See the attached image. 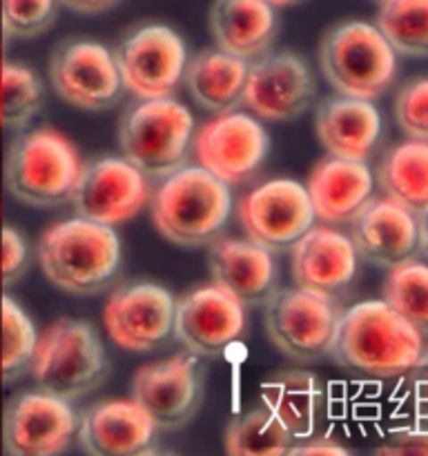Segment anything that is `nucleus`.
Wrapping results in <instances>:
<instances>
[{
  "label": "nucleus",
  "instance_id": "nucleus-1",
  "mask_svg": "<svg viewBox=\"0 0 428 456\" xmlns=\"http://www.w3.org/2000/svg\"><path fill=\"white\" fill-rule=\"evenodd\" d=\"M426 352L424 334L383 301H361L343 310L330 356L366 379L406 377Z\"/></svg>",
  "mask_w": 428,
  "mask_h": 456
},
{
  "label": "nucleus",
  "instance_id": "nucleus-2",
  "mask_svg": "<svg viewBox=\"0 0 428 456\" xmlns=\"http://www.w3.org/2000/svg\"><path fill=\"white\" fill-rule=\"evenodd\" d=\"M34 258L54 288L74 297H92L116 279L123 248L114 227L71 216L40 232Z\"/></svg>",
  "mask_w": 428,
  "mask_h": 456
},
{
  "label": "nucleus",
  "instance_id": "nucleus-3",
  "mask_svg": "<svg viewBox=\"0 0 428 456\" xmlns=\"http://www.w3.org/2000/svg\"><path fill=\"white\" fill-rule=\"evenodd\" d=\"M83 172L76 142L54 125H31L13 134L4 150V190L29 208L70 203Z\"/></svg>",
  "mask_w": 428,
  "mask_h": 456
},
{
  "label": "nucleus",
  "instance_id": "nucleus-4",
  "mask_svg": "<svg viewBox=\"0 0 428 456\" xmlns=\"http://www.w3.org/2000/svg\"><path fill=\"white\" fill-rule=\"evenodd\" d=\"M152 221L160 236L181 248L218 240L232 214V191L199 165H183L150 196Z\"/></svg>",
  "mask_w": 428,
  "mask_h": 456
},
{
  "label": "nucleus",
  "instance_id": "nucleus-5",
  "mask_svg": "<svg viewBox=\"0 0 428 456\" xmlns=\"http://www.w3.org/2000/svg\"><path fill=\"white\" fill-rule=\"evenodd\" d=\"M107 368L105 346L94 325L62 316L38 332L27 374L38 390L71 403L101 386Z\"/></svg>",
  "mask_w": 428,
  "mask_h": 456
},
{
  "label": "nucleus",
  "instance_id": "nucleus-6",
  "mask_svg": "<svg viewBox=\"0 0 428 456\" xmlns=\"http://www.w3.org/2000/svg\"><path fill=\"white\" fill-rule=\"evenodd\" d=\"M319 67L337 96L373 102L395 80L397 53L373 22L343 20L321 38Z\"/></svg>",
  "mask_w": 428,
  "mask_h": 456
},
{
  "label": "nucleus",
  "instance_id": "nucleus-7",
  "mask_svg": "<svg viewBox=\"0 0 428 456\" xmlns=\"http://www.w3.org/2000/svg\"><path fill=\"white\" fill-rule=\"evenodd\" d=\"M194 141V116L174 98L136 101L119 120L120 156L145 176L168 178L185 163Z\"/></svg>",
  "mask_w": 428,
  "mask_h": 456
},
{
  "label": "nucleus",
  "instance_id": "nucleus-8",
  "mask_svg": "<svg viewBox=\"0 0 428 456\" xmlns=\"http://www.w3.org/2000/svg\"><path fill=\"white\" fill-rule=\"evenodd\" d=\"M342 305L334 297L303 288H281L266 303V334L288 359L312 363L333 352Z\"/></svg>",
  "mask_w": 428,
  "mask_h": 456
},
{
  "label": "nucleus",
  "instance_id": "nucleus-9",
  "mask_svg": "<svg viewBox=\"0 0 428 456\" xmlns=\"http://www.w3.org/2000/svg\"><path fill=\"white\" fill-rule=\"evenodd\" d=\"M54 92L85 111H105L123 101V78L114 52L98 40L71 36L52 49L47 61Z\"/></svg>",
  "mask_w": 428,
  "mask_h": 456
},
{
  "label": "nucleus",
  "instance_id": "nucleus-10",
  "mask_svg": "<svg viewBox=\"0 0 428 456\" xmlns=\"http://www.w3.org/2000/svg\"><path fill=\"white\" fill-rule=\"evenodd\" d=\"M123 87L138 101L169 98L185 76L187 49L181 36L160 22H145L125 34L114 49Z\"/></svg>",
  "mask_w": 428,
  "mask_h": 456
},
{
  "label": "nucleus",
  "instance_id": "nucleus-11",
  "mask_svg": "<svg viewBox=\"0 0 428 456\" xmlns=\"http://www.w3.org/2000/svg\"><path fill=\"white\" fill-rule=\"evenodd\" d=\"M78 435L70 401L31 387L9 396L3 410L4 456H61Z\"/></svg>",
  "mask_w": 428,
  "mask_h": 456
},
{
  "label": "nucleus",
  "instance_id": "nucleus-12",
  "mask_svg": "<svg viewBox=\"0 0 428 456\" xmlns=\"http://www.w3.org/2000/svg\"><path fill=\"white\" fill-rule=\"evenodd\" d=\"M236 214L248 240L270 254L292 252L317 221L306 185L294 178H270L257 185L241 199Z\"/></svg>",
  "mask_w": 428,
  "mask_h": 456
},
{
  "label": "nucleus",
  "instance_id": "nucleus-13",
  "mask_svg": "<svg viewBox=\"0 0 428 456\" xmlns=\"http://www.w3.org/2000/svg\"><path fill=\"white\" fill-rule=\"evenodd\" d=\"M177 298L154 281L125 283L107 298L103 323L114 346L128 352H154L174 334Z\"/></svg>",
  "mask_w": 428,
  "mask_h": 456
},
{
  "label": "nucleus",
  "instance_id": "nucleus-14",
  "mask_svg": "<svg viewBox=\"0 0 428 456\" xmlns=\"http://www.w3.org/2000/svg\"><path fill=\"white\" fill-rule=\"evenodd\" d=\"M150 183L123 156H98L83 163L71 203L76 216L114 227L136 216L150 203Z\"/></svg>",
  "mask_w": 428,
  "mask_h": 456
},
{
  "label": "nucleus",
  "instance_id": "nucleus-15",
  "mask_svg": "<svg viewBox=\"0 0 428 456\" xmlns=\"http://www.w3.org/2000/svg\"><path fill=\"white\" fill-rule=\"evenodd\" d=\"M132 401L160 430H178L196 417L203 401V368L192 354H174L136 370Z\"/></svg>",
  "mask_w": 428,
  "mask_h": 456
},
{
  "label": "nucleus",
  "instance_id": "nucleus-16",
  "mask_svg": "<svg viewBox=\"0 0 428 456\" xmlns=\"http://www.w3.org/2000/svg\"><path fill=\"white\" fill-rule=\"evenodd\" d=\"M245 328V305L214 283L199 285L177 298L174 337L196 359L221 356L243 338Z\"/></svg>",
  "mask_w": 428,
  "mask_h": 456
},
{
  "label": "nucleus",
  "instance_id": "nucleus-17",
  "mask_svg": "<svg viewBox=\"0 0 428 456\" xmlns=\"http://www.w3.org/2000/svg\"><path fill=\"white\" fill-rule=\"evenodd\" d=\"M192 142L199 167L227 187L252 178L270 151L266 127L245 111H230L208 120Z\"/></svg>",
  "mask_w": 428,
  "mask_h": 456
},
{
  "label": "nucleus",
  "instance_id": "nucleus-18",
  "mask_svg": "<svg viewBox=\"0 0 428 456\" xmlns=\"http://www.w3.org/2000/svg\"><path fill=\"white\" fill-rule=\"evenodd\" d=\"M315 96L317 83L308 62L294 52H276L250 62L241 105L257 120L288 123L306 114Z\"/></svg>",
  "mask_w": 428,
  "mask_h": 456
},
{
  "label": "nucleus",
  "instance_id": "nucleus-19",
  "mask_svg": "<svg viewBox=\"0 0 428 456\" xmlns=\"http://www.w3.org/2000/svg\"><path fill=\"white\" fill-rule=\"evenodd\" d=\"M76 436L87 456H143L154 450L159 428L132 399H110L80 414Z\"/></svg>",
  "mask_w": 428,
  "mask_h": 456
},
{
  "label": "nucleus",
  "instance_id": "nucleus-20",
  "mask_svg": "<svg viewBox=\"0 0 428 456\" xmlns=\"http://www.w3.org/2000/svg\"><path fill=\"white\" fill-rule=\"evenodd\" d=\"M350 240L357 256L392 270L419 252L417 216L395 200L377 196L350 221Z\"/></svg>",
  "mask_w": 428,
  "mask_h": 456
},
{
  "label": "nucleus",
  "instance_id": "nucleus-21",
  "mask_svg": "<svg viewBox=\"0 0 428 456\" xmlns=\"http://www.w3.org/2000/svg\"><path fill=\"white\" fill-rule=\"evenodd\" d=\"M212 283L241 305H266L279 289L275 254L248 239H218L208 252Z\"/></svg>",
  "mask_w": 428,
  "mask_h": 456
},
{
  "label": "nucleus",
  "instance_id": "nucleus-22",
  "mask_svg": "<svg viewBox=\"0 0 428 456\" xmlns=\"http://www.w3.org/2000/svg\"><path fill=\"white\" fill-rule=\"evenodd\" d=\"M357 249L350 236L330 225H315L292 248V279L297 288L334 297L357 276Z\"/></svg>",
  "mask_w": 428,
  "mask_h": 456
},
{
  "label": "nucleus",
  "instance_id": "nucleus-23",
  "mask_svg": "<svg viewBox=\"0 0 428 456\" xmlns=\"http://www.w3.org/2000/svg\"><path fill=\"white\" fill-rule=\"evenodd\" d=\"M315 132L333 159L366 163L382 136V114L374 102L330 96L317 105Z\"/></svg>",
  "mask_w": 428,
  "mask_h": 456
},
{
  "label": "nucleus",
  "instance_id": "nucleus-24",
  "mask_svg": "<svg viewBox=\"0 0 428 456\" xmlns=\"http://www.w3.org/2000/svg\"><path fill=\"white\" fill-rule=\"evenodd\" d=\"M208 20L217 49L245 62L266 56L279 31L275 7L263 0H217Z\"/></svg>",
  "mask_w": 428,
  "mask_h": 456
},
{
  "label": "nucleus",
  "instance_id": "nucleus-25",
  "mask_svg": "<svg viewBox=\"0 0 428 456\" xmlns=\"http://www.w3.org/2000/svg\"><path fill=\"white\" fill-rule=\"evenodd\" d=\"M374 178L366 163L328 159L319 160L308 174L306 191L315 218L324 223H346L373 199Z\"/></svg>",
  "mask_w": 428,
  "mask_h": 456
},
{
  "label": "nucleus",
  "instance_id": "nucleus-26",
  "mask_svg": "<svg viewBox=\"0 0 428 456\" xmlns=\"http://www.w3.org/2000/svg\"><path fill=\"white\" fill-rule=\"evenodd\" d=\"M261 408H266L294 441H306L324 419V383L306 370H279L261 383Z\"/></svg>",
  "mask_w": 428,
  "mask_h": 456
},
{
  "label": "nucleus",
  "instance_id": "nucleus-27",
  "mask_svg": "<svg viewBox=\"0 0 428 456\" xmlns=\"http://www.w3.org/2000/svg\"><path fill=\"white\" fill-rule=\"evenodd\" d=\"M248 71L250 62L212 47L187 61L185 83L196 105L221 116L241 105Z\"/></svg>",
  "mask_w": 428,
  "mask_h": 456
},
{
  "label": "nucleus",
  "instance_id": "nucleus-28",
  "mask_svg": "<svg viewBox=\"0 0 428 456\" xmlns=\"http://www.w3.org/2000/svg\"><path fill=\"white\" fill-rule=\"evenodd\" d=\"M379 185L415 216L428 209V142L404 141L392 147L379 165Z\"/></svg>",
  "mask_w": 428,
  "mask_h": 456
},
{
  "label": "nucleus",
  "instance_id": "nucleus-29",
  "mask_svg": "<svg viewBox=\"0 0 428 456\" xmlns=\"http://www.w3.org/2000/svg\"><path fill=\"white\" fill-rule=\"evenodd\" d=\"M43 101V80L34 67L13 61L0 45V129L18 134L31 127Z\"/></svg>",
  "mask_w": 428,
  "mask_h": 456
},
{
  "label": "nucleus",
  "instance_id": "nucleus-30",
  "mask_svg": "<svg viewBox=\"0 0 428 456\" xmlns=\"http://www.w3.org/2000/svg\"><path fill=\"white\" fill-rule=\"evenodd\" d=\"M374 27L397 56H428V0H388L377 7Z\"/></svg>",
  "mask_w": 428,
  "mask_h": 456
},
{
  "label": "nucleus",
  "instance_id": "nucleus-31",
  "mask_svg": "<svg viewBox=\"0 0 428 456\" xmlns=\"http://www.w3.org/2000/svg\"><path fill=\"white\" fill-rule=\"evenodd\" d=\"M292 445L290 432L261 405L227 423L223 435L226 456H288Z\"/></svg>",
  "mask_w": 428,
  "mask_h": 456
},
{
  "label": "nucleus",
  "instance_id": "nucleus-32",
  "mask_svg": "<svg viewBox=\"0 0 428 456\" xmlns=\"http://www.w3.org/2000/svg\"><path fill=\"white\" fill-rule=\"evenodd\" d=\"M38 330L29 312L12 294L0 303V379L13 383L27 374L34 356Z\"/></svg>",
  "mask_w": 428,
  "mask_h": 456
},
{
  "label": "nucleus",
  "instance_id": "nucleus-33",
  "mask_svg": "<svg viewBox=\"0 0 428 456\" xmlns=\"http://www.w3.org/2000/svg\"><path fill=\"white\" fill-rule=\"evenodd\" d=\"M383 303L417 332L428 334V263L410 258L392 267L383 281Z\"/></svg>",
  "mask_w": 428,
  "mask_h": 456
},
{
  "label": "nucleus",
  "instance_id": "nucleus-34",
  "mask_svg": "<svg viewBox=\"0 0 428 456\" xmlns=\"http://www.w3.org/2000/svg\"><path fill=\"white\" fill-rule=\"evenodd\" d=\"M0 16L7 38L31 40L52 29L58 18V4L52 0H4Z\"/></svg>",
  "mask_w": 428,
  "mask_h": 456
},
{
  "label": "nucleus",
  "instance_id": "nucleus-35",
  "mask_svg": "<svg viewBox=\"0 0 428 456\" xmlns=\"http://www.w3.org/2000/svg\"><path fill=\"white\" fill-rule=\"evenodd\" d=\"M395 118L408 141L428 142V78H415L399 89Z\"/></svg>",
  "mask_w": 428,
  "mask_h": 456
},
{
  "label": "nucleus",
  "instance_id": "nucleus-36",
  "mask_svg": "<svg viewBox=\"0 0 428 456\" xmlns=\"http://www.w3.org/2000/svg\"><path fill=\"white\" fill-rule=\"evenodd\" d=\"M31 256H34V248L22 234V230H18L12 223H3L0 227V263H3V276L7 288H12L27 274Z\"/></svg>",
  "mask_w": 428,
  "mask_h": 456
},
{
  "label": "nucleus",
  "instance_id": "nucleus-37",
  "mask_svg": "<svg viewBox=\"0 0 428 456\" xmlns=\"http://www.w3.org/2000/svg\"><path fill=\"white\" fill-rule=\"evenodd\" d=\"M404 396L417 419V428L428 430V352L404 377Z\"/></svg>",
  "mask_w": 428,
  "mask_h": 456
},
{
  "label": "nucleus",
  "instance_id": "nucleus-38",
  "mask_svg": "<svg viewBox=\"0 0 428 456\" xmlns=\"http://www.w3.org/2000/svg\"><path fill=\"white\" fill-rule=\"evenodd\" d=\"M373 456H428V430L406 428L392 432L382 445H377Z\"/></svg>",
  "mask_w": 428,
  "mask_h": 456
},
{
  "label": "nucleus",
  "instance_id": "nucleus-39",
  "mask_svg": "<svg viewBox=\"0 0 428 456\" xmlns=\"http://www.w3.org/2000/svg\"><path fill=\"white\" fill-rule=\"evenodd\" d=\"M288 456H352V452L334 439H306L294 444Z\"/></svg>",
  "mask_w": 428,
  "mask_h": 456
},
{
  "label": "nucleus",
  "instance_id": "nucleus-40",
  "mask_svg": "<svg viewBox=\"0 0 428 456\" xmlns=\"http://www.w3.org/2000/svg\"><path fill=\"white\" fill-rule=\"evenodd\" d=\"M116 4L119 3L114 0H80V3H62V7L74 13H83V16H98V13L114 9Z\"/></svg>",
  "mask_w": 428,
  "mask_h": 456
},
{
  "label": "nucleus",
  "instance_id": "nucleus-41",
  "mask_svg": "<svg viewBox=\"0 0 428 456\" xmlns=\"http://www.w3.org/2000/svg\"><path fill=\"white\" fill-rule=\"evenodd\" d=\"M417 227H419V252L428 258V209L417 214Z\"/></svg>",
  "mask_w": 428,
  "mask_h": 456
},
{
  "label": "nucleus",
  "instance_id": "nucleus-42",
  "mask_svg": "<svg viewBox=\"0 0 428 456\" xmlns=\"http://www.w3.org/2000/svg\"><path fill=\"white\" fill-rule=\"evenodd\" d=\"M7 297V285H4V276H3V263H0V303L3 298Z\"/></svg>",
  "mask_w": 428,
  "mask_h": 456
},
{
  "label": "nucleus",
  "instance_id": "nucleus-43",
  "mask_svg": "<svg viewBox=\"0 0 428 456\" xmlns=\"http://www.w3.org/2000/svg\"><path fill=\"white\" fill-rule=\"evenodd\" d=\"M143 456H174V454H168V452H159V450H152V452L143 454Z\"/></svg>",
  "mask_w": 428,
  "mask_h": 456
},
{
  "label": "nucleus",
  "instance_id": "nucleus-44",
  "mask_svg": "<svg viewBox=\"0 0 428 456\" xmlns=\"http://www.w3.org/2000/svg\"><path fill=\"white\" fill-rule=\"evenodd\" d=\"M3 194H0V227H3Z\"/></svg>",
  "mask_w": 428,
  "mask_h": 456
}]
</instances>
